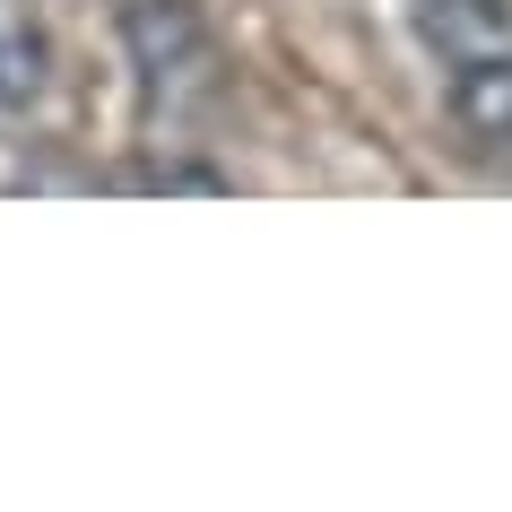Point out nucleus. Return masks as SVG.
Returning a JSON list of instances; mask_svg holds the SVG:
<instances>
[{
  "label": "nucleus",
  "mask_w": 512,
  "mask_h": 512,
  "mask_svg": "<svg viewBox=\"0 0 512 512\" xmlns=\"http://www.w3.org/2000/svg\"><path fill=\"white\" fill-rule=\"evenodd\" d=\"M443 113L478 157H512V0H417Z\"/></svg>",
  "instance_id": "nucleus-1"
},
{
  "label": "nucleus",
  "mask_w": 512,
  "mask_h": 512,
  "mask_svg": "<svg viewBox=\"0 0 512 512\" xmlns=\"http://www.w3.org/2000/svg\"><path fill=\"white\" fill-rule=\"evenodd\" d=\"M53 79V35L35 18V0H0V122L27 113Z\"/></svg>",
  "instance_id": "nucleus-3"
},
{
  "label": "nucleus",
  "mask_w": 512,
  "mask_h": 512,
  "mask_svg": "<svg viewBox=\"0 0 512 512\" xmlns=\"http://www.w3.org/2000/svg\"><path fill=\"white\" fill-rule=\"evenodd\" d=\"M122 44H131L148 122H191V113L217 105L226 61H217V35L200 27L191 0H131V9H122Z\"/></svg>",
  "instance_id": "nucleus-2"
}]
</instances>
